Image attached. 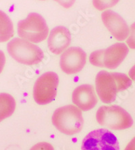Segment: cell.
I'll use <instances>...</instances> for the list:
<instances>
[{
	"label": "cell",
	"instance_id": "obj_1",
	"mask_svg": "<svg viewBox=\"0 0 135 150\" xmlns=\"http://www.w3.org/2000/svg\"><path fill=\"white\" fill-rule=\"evenodd\" d=\"M131 85V79L122 73L101 71L95 78L96 92L101 100L106 104L115 101L118 93L127 90Z\"/></svg>",
	"mask_w": 135,
	"mask_h": 150
},
{
	"label": "cell",
	"instance_id": "obj_2",
	"mask_svg": "<svg viewBox=\"0 0 135 150\" xmlns=\"http://www.w3.org/2000/svg\"><path fill=\"white\" fill-rule=\"evenodd\" d=\"M51 121L59 131L68 135L79 133L84 125L81 110L73 105L57 108L52 115Z\"/></svg>",
	"mask_w": 135,
	"mask_h": 150
},
{
	"label": "cell",
	"instance_id": "obj_3",
	"mask_svg": "<svg viewBox=\"0 0 135 150\" xmlns=\"http://www.w3.org/2000/svg\"><path fill=\"white\" fill-rule=\"evenodd\" d=\"M7 50L15 61L26 65L38 64L44 58L40 47L23 38H13L7 45Z\"/></svg>",
	"mask_w": 135,
	"mask_h": 150
},
{
	"label": "cell",
	"instance_id": "obj_4",
	"mask_svg": "<svg viewBox=\"0 0 135 150\" xmlns=\"http://www.w3.org/2000/svg\"><path fill=\"white\" fill-rule=\"evenodd\" d=\"M96 119L100 125L113 130L127 129L133 125V120L129 113L116 105L101 106L96 113Z\"/></svg>",
	"mask_w": 135,
	"mask_h": 150
},
{
	"label": "cell",
	"instance_id": "obj_5",
	"mask_svg": "<svg viewBox=\"0 0 135 150\" xmlns=\"http://www.w3.org/2000/svg\"><path fill=\"white\" fill-rule=\"evenodd\" d=\"M49 28L42 16L31 13L24 20L18 22V35L20 38L34 43H39L46 39Z\"/></svg>",
	"mask_w": 135,
	"mask_h": 150
},
{
	"label": "cell",
	"instance_id": "obj_6",
	"mask_svg": "<svg viewBox=\"0 0 135 150\" xmlns=\"http://www.w3.org/2000/svg\"><path fill=\"white\" fill-rule=\"evenodd\" d=\"M59 84L58 74L48 71L36 79L33 88V98L35 102L45 105L54 100L57 95Z\"/></svg>",
	"mask_w": 135,
	"mask_h": 150
},
{
	"label": "cell",
	"instance_id": "obj_7",
	"mask_svg": "<svg viewBox=\"0 0 135 150\" xmlns=\"http://www.w3.org/2000/svg\"><path fill=\"white\" fill-rule=\"evenodd\" d=\"M82 150H120L117 137L106 129L91 131L82 140Z\"/></svg>",
	"mask_w": 135,
	"mask_h": 150
},
{
	"label": "cell",
	"instance_id": "obj_8",
	"mask_svg": "<svg viewBox=\"0 0 135 150\" xmlns=\"http://www.w3.org/2000/svg\"><path fill=\"white\" fill-rule=\"evenodd\" d=\"M86 54L80 47L68 48L61 55L59 65L66 74H77L83 69L86 64Z\"/></svg>",
	"mask_w": 135,
	"mask_h": 150
},
{
	"label": "cell",
	"instance_id": "obj_9",
	"mask_svg": "<svg viewBox=\"0 0 135 150\" xmlns=\"http://www.w3.org/2000/svg\"><path fill=\"white\" fill-rule=\"evenodd\" d=\"M102 22L111 35L119 41L126 39L130 35V28L122 16L111 10L101 13Z\"/></svg>",
	"mask_w": 135,
	"mask_h": 150
},
{
	"label": "cell",
	"instance_id": "obj_10",
	"mask_svg": "<svg viewBox=\"0 0 135 150\" xmlns=\"http://www.w3.org/2000/svg\"><path fill=\"white\" fill-rule=\"evenodd\" d=\"M72 102L83 111L93 109L97 104V98L93 86L83 84L74 90L72 95Z\"/></svg>",
	"mask_w": 135,
	"mask_h": 150
},
{
	"label": "cell",
	"instance_id": "obj_11",
	"mask_svg": "<svg viewBox=\"0 0 135 150\" xmlns=\"http://www.w3.org/2000/svg\"><path fill=\"white\" fill-rule=\"evenodd\" d=\"M129 49L124 43L118 42L112 45L102 51V64L104 67L115 69L126 57Z\"/></svg>",
	"mask_w": 135,
	"mask_h": 150
},
{
	"label": "cell",
	"instance_id": "obj_12",
	"mask_svg": "<svg viewBox=\"0 0 135 150\" xmlns=\"http://www.w3.org/2000/svg\"><path fill=\"white\" fill-rule=\"evenodd\" d=\"M71 35L69 30L64 26L55 27L50 32L48 37V48L55 54L62 53L70 46Z\"/></svg>",
	"mask_w": 135,
	"mask_h": 150
},
{
	"label": "cell",
	"instance_id": "obj_13",
	"mask_svg": "<svg viewBox=\"0 0 135 150\" xmlns=\"http://www.w3.org/2000/svg\"><path fill=\"white\" fill-rule=\"evenodd\" d=\"M16 109V101L12 96L0 93V122L13 115Z\"/></svg>",
	"mask_w": 135,
	"mask_h": 150
},
{
	"label": "cell",
	"instance_id": "obj_14",
	"mask_svg": "<svg viewBox=\"0 0 135 150\" xmlns=\"http://www.w3.org/2000/svg\"><path fill=\"white\" fill-rule=\"evenodd\" d=\"M14 34L12 20L3 11L0 10V42L8 41Z\"/></svg>",
	"mask_w": 135,
	"mask_h": 150
},
{
	"label": "cell",
	"instance_id": "obj_15",
	"mask_svg": "<svg viewBox=\"0 0 135 150\" xmlns=\"http://www.w3.org/2000/svg\"><path fill=\"white\" fill-rule=\"evenodd\" d=\"M120 0H93V5L99 11H104L116 6Z\"/></svg>",
	"mask_w": 135,
	"mask_h": 150
},
{
	"label": "cell",
	"instance_id": "obj_16",
	"mask_svg": "<svg viewBox=\"0 0 135 150\" xmlns=\"http://www.w3.org/2000/svg\"><path fill=\"white\" fill-rule=\"evenodd\" d=\"M126 43L130 49L135 50V22L130 26V35L127 38Z\"/></svg>",
	"mask_w": 135,
	"mask_h": 150
},
{
	"label": "cell",
	"instance_id": "obj_17",
	"mask_svg": "<svg viewBox=\"0 0 135 150\" xmlns=\"http://www.w3.org/2000/svg\"><path fill=\"white\" fill-rule=\"evenodd\" d=\"M30 150H54L53 145L47 142H40L33 145Z\"/></svg>",
	"mask_w": 135,
	"mask_h": 150
},
{
	"label": "cell",
	"instance_id": "obj_18",
	"mask_svg": "<svg viewBox=\"0 0 135 150\" xmlns=\"http://www.w3.org/2000/svg\"><path fill=\"white\" fill-rule=\"evenodd\" d=\"M57 3H58L59 5L64 7V8H70L74 5L76 0H54Z\"/></svg>",
	"mask_w": 135,
	"mask_h": 150
},
{
	"label": "cell",
	"instance_id": "obj_19",
	"mask_svg": "<svg viewBox=\"0 0 135 150\" xmlns=\"http://www.w3.org/2000/svg\"><path fill=\"white\" fill-rule=\"evenodd\" d=\"M6 63V56L5 54L0 50V74L3 71Z\"/></svg>",
	"mask_w": 135,
	"mask_h": 150
},
{
	"label": "cell",
	"instance_id": "obj_20",
	"mask_svg": "<svg viewBox=\"0 0 135 150\" xmlns=\"http://www.w3.org/2000/svg\"><path fill=\"white\" fill-rule=\"evenodd\" d=\"M124 150H135V137L129 143Z\"/></svg>",
	"mask_w": 135,
	"mask_h": 150
},
{
	"label": "cell",
	"instance_id": "obj_21",
	"mask_svg": "<svg viewBox=\"0 0 135 150\" xmlns=\"http://www.w3.org/2000/svg\"><path fill=\"white\" fill-rule=\"evenodd\" d=\"M129 76L132 80L135 81V65L131 67L129 72Z\"/></svg>",
	"mask_w": 135,
	"mask_h": 150
},
{
	"label": "cell",
	"instance_id": "obj_22",
	"mask_svg": "<svg viewBox=\"0 0 135 150\" xmlns=\"http://www.w3.org/2000/svg\"><path fill=\"white\" fill-rule=\"evenodd\" d=\"M41 1H45V0H41Z\"/></svg>",
	"mask_w": 135,
	"mask_h": 150
}]
</instances>
